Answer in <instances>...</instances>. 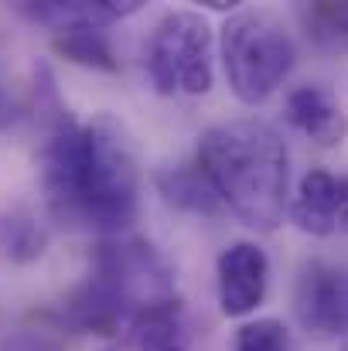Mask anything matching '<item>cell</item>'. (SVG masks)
<instances>
[{"label":"cell","instance_id":"cell-3","mask_svg":"<svg viewBox=\"0 0 348 351\" xmlns=\"http://www.w3.org/2000/svg\"><path fill=\"white\" fill-rule=\"evenodd\" d=\"M222 69L239 103L270 99L294 69L297 48L283 21L270 10H235L222 24Z\"/></svg>","mask_w":348,"mask_h":351},{"label":"cell","instance_id":"cell-6","mask_svg":"<svg viewBox=\"0 0 348 351\" xmlns=\"http://www.w3.org/2000/svg\"><path fill=\"white\" fill-rule=\"evenodd\" d=\"M294 311L301 328L318 341H342L348 338V269L311 259L297 276Z\"/></svg>","mask_w":348,"mask_h":351},{"label":"cell","instance_id":"cell-15","mask_svg":"<svg viewBox=\"0 0 348 351\" xmlns=\"http://www.w3.org/2000/svg\"><path fill=\"white\" fill-rule=\"evenodd\" d=\"M235 351H294V338L283 321L277 317H259L239 328Z\"/></svg>","mask_w":348,"mask_h":351},{"label":"cell","instance_id":"cell-11","mask_svg":"<svg viewBox=\"0 0 348 351\" xmlns=\"http://www.w3.org/2000/svg\"><path fill=\"white\" fill-rule=\"evenodd\" d=\"M126 328L133 351H188V335L174 300L133 314Z\"/></svg>","mask_w":348,"mask_h":351},{"label":"cell","instance_id":"cell-14","mask_svg":"<svg viewBox=\"0 0 348 351\" xmlns=\"http://www.w3.org/2000/svg\"><path fill=\"white\" fill-rule=\"evenodd\" d=\"M308 34L328 48V51H342L348 45V7L338 3H318L308 10Z\"/></svg>","mask_w":348,"mask_h":351},{"label":"cell","instance_id":"cell-10","mask_svg":"<svg viewBox=\"0 0 348 351\" xmlns=\"http://www.w3.org/2000/svg\"><path fill=\"white\" fill-rule=\"evenodd\" d=\"M338 184L342 174L332 171H308L301 178V188L294 195V222L308 235H335V215H338Z\"/></svg>","mask_w":348,"mask_h":351},{"label":"cell","instance_id":"cell-1","mask_svg":"<svg viewBox=\"0 0 348 351\" xmlns=\"http://www.w3.org/2000/svg\"><path fill=\"white\" fill-rule=\"evenodd\" d=\"M38 167L55 219L103 235L133 226L140 171L133 143L113 117H96L86 126L72 117L48 123Z\"/></svg>","mask_w":348,"mask_h":351},{"label":"cell","instance_id":"cell-18","mask_svg":"<svg viewBox=\"0 0 348 351\" xmlns=\"http://www.w3.org/2000/svg\"><path fill=\"white\" fill-rule=\"evenodd\" d=\"M14 117H17V106H14V99L0 89V130H7V126L14 123Z\"/></svg>","mask_w":348,"mask_h":351},{"label":"cell","instance_id":"cell-4","mask_svg":"<svg viewBox=\"0 0 348 351\" xmlns=\"http://www.w3.org/2000/svg\"><path fill=\"white\" fill-rule=\"evenodd\" d=\"M147 75L164 96H205L216 82V34L198 10H171L147 41Z\"/></svg>","mask_w":348,"mask_h":351},{"label":"cell","instance_id":"cell-9","mask_svg":"<svg viewBox=\"0 0 348 351\" xmlns=\"http://www.w3.org/2000/svg\"><path fill=\"white\" fill-rule=\"evenodd\" d=\"M287 119L318 147H335L348 136V117L325 86H297L287 96Z\"/></svg>","mask_w":348,"mask_h":351},{"label":"cell","instance_id":"cell-5","mask_svg":"<svg viewBox=\"0 0 348 351\" xmlns=\"http://www.w3.org/2000/svg\"><path fill=\"white\" fill-rule=\"evenodd\" d=\"M93 273L110 280L133 314L174 300V280L164 256L140 239L103 242L93 263Z\"/></svg>","mask_w":348,"mask_h":351},{"label":"cell","instance_id":"cell-17","mask_svg":"<svg viewBox=\"0 0 348 351\" xmlns=\"http://www.w3.org/2000/svg\"><path fill=\"white\" fill-rule=\"evenodd\" d=\"M335 232L348 235V174H342V184H338V215H335Z\"/></svg>","mask_w":348,"mask_h":351},{"label":"cell","instance_id":"cell-8","mask_svg":"<svg viewBox=\"0 0 348 351\" xmlns=\"http://www.w3.org/2000/svg\"><path fill=\"white\" fill-rule=\"evenodd\" d=\"M62 317L72 328H79V331L113 335L123 321L130 324L133 311L126 307V300L119 297V290H116L110 280H103L100 273H89L86 283H79L69 293V300L62 307Z\"/></svg>","mask_w":348,"mask_h":351},{"label":"cell","instance_id":"cell-2","mask_svg":"<svg viewBox=\"0 0 348 351\" xmlns=\"http://www.w3.org/2000/svg\"><path fill=\"white\" fill-rule=\"evenodd\" d=\"M198 167L242 226L273 232L283 222L290 154L270 123L229 119L209 126L198 140Z\"/></svg>","mask_w":348,"mask_h":351},{"label":"cell","instance_id":"cell-12","mask_svg":"<svg viewBox=\"0 0 348 351\" xmlns=\"http://www.w3.org/2000/svg\"><path fill=\"white\" fill-rule=\"evenodd\" d=\"M164 202H171L174 208L185 212H198V215H216L222 208L216 188L209 184V178L202 174V167H164L154 174Z\"/></svg>","mask_w":348,"mask_h":351},{"label":"cell","instance_id":"cell-7","mask_svg":"<svg viewBox=\"0 0 348 351\" xmlns=\"http://www.w3.org/2000/svg\"><path fill=\"white\" fill-rule=\"evenodd\" d=\"M270 287V259L256 242H232L219 256V307L229 317L253 314Z\"/></svg>","mask_w":348,"mask_h":351},{"label":"cell","instance_id":"cell-16","mask_svg":"<svg viewBox=\"0 0 348 351\" xmlns=\"http://www.w3.org/2000/svg\"><path fill=\"white\" fill-rule=\"evenodd\" d=\"M3 351H55V345L45 338H34V335H17L3 345Z\"/></svg>","mask_w":348,"mask_h":351},{"label":"cell","instance_id":"cell-13","mask_svg":"<svg viewBox=\"0 0 348 351\" xmlns=\"http://www.w3.org/2000/svg\"><path fill=\"white\" fill-rule=\"evenodd\" d=\"M48 249L45 226L27 208H10L0 215V256L10 263H34Z\"/></svg>","mask_w":348,"mask_h":351},{"label":"cell","instance_id":"cell-19","mask_svg":"<svg viewBox=\"0 0 348 351\" xmlns=\"http://www.w3.org/2000/svg\"><path fill=\"white\" fill-rule=\"evenodd\" d=\"M103 351H110V348H103Z\"/></svg>","mask_w":348,"mask_h":351}]
</instances>
